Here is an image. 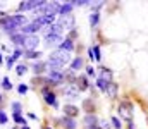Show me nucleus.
Instances as JSON below:
<instances>
[{"instance_id": "nucleus-3", "label": "nucleus", "mask_w": 148, "mask_h": 129, "mask_svg": "<svg viewBox=\"0 0 148 129\" xmlns=\"http://www.w3.org/2000/svg\"><path fill=\"white\" fill-rule=\"evenodd\" d=\"M45 5L43 0H24L19 3V10L21 12H26V10H38Z\"/></svg>"}, {"instance_id": "nucleus-4", "label": "nucleus", "mask_w": 148, "mask_h": 129, "mask_svg": "<svg viewBox=\"0 0 148 129\" xmlns=\"http://www.w3.org/2000/svg\"><path fill=\"white\" fill-rule=\"evenodd\" d=\"M40 45V38H38L36 35H28V36H24L23 38V48L26 50V52H29V50H36V46Z\"/></svg>"}, {"instance_id": "nucleus-28", "label": "nucleus", "mask_w": 148, "mask_h": 129, "mask_svg": "<svg viewBox=\"0 0 148 129\" xmlns=\"http://www.w3.org/2000/svg\"><path fill=\"white\" fill-rule=\"evenodd\" d=\"M17 91H19V95H26L28 93V85H19L17 86Z\"/></svg>"}, {"instance_id": "nucleus-23", "label": "nucleus", "mask_w": 148, "mask_h": 129, "mask_svg": "<svg viewBox=\"0 0 148 129\" xmlns=\"http://www.w3.org/2000/svg\"><path fill=\"white\" fill-rule=\"evenodd\" d=\"M26 71H28V67H26L24 64H19V66H16V74L23 76V74H26Z\"/></svg>"}, {"instance_id": "nucleus-9", "label": "nucleus", "mask_w": 148, "mask_h": 129, "mask_svg": "<svg viewBox=\"0 0 148 129\" xmlns=\"http://www.w3.org/2000/svg\"><path fill=\"white\" fill-rule=\"evenodd\" d=\"M84 126H86V129H100L98 119H97L93 114H86V117H84Z\"/></svg>"}, {"instance_id": "nucleus-14", "label": "nucleus", "mask_w": 148, "mask_h": 129, "mask_svg": "<svg viewBox=\"0 0 148 129\" xmlns=\"http://www.w3.org/2000/svg\"><path fill=\"white\" fill-rule=\"evenodd\" d=\"M47 71V62H35L33 64V72L35 74H43Z\"/></svg>"}, {"instance_id": "nucleus-27", "label": "nucleus", "mask_w": 148, "mask_h": 129, "mask_svg": "<svg viewBox=\"0 0 148 129\" xmlns=\"http://www.w3.org/2000/svg\"><path fill=\"white\" fill-rule=\"evenodd\" d=\"M112 124H114V128H115V129H121V128H122V122H121V119H119V117H115V115L112 117Z\"/></svg>"}, {"instance_id": "nucleus-36", "label": "nucleus", "mask_w": 148, "mask_h": 129, "mask_svg": "<svg viewBox=\"0 0 148 129\" xmlns=\"http://www.w3.org/2000/svg\"><path fill=\"white\" fill-rule=\"evenodd\" d=\"M0 102H2V95H0Z\"/></svg>"}, {"instance_id": "nucleus-5", "label": "nucleus", "mask_w": 148, "mask_h": 129, "mask_svg": "<svg viewBox=\"0 0 148 129\" xmlns=\"http://www.w3.org/2000/svg\"><path fill=\"white\" fill-rule=\"evenodd\" d=\"M119 114H121V117L127 119V122H129V121H131V114H133V103H131L129 100L121 102V103H119Z\"/></svg>"}, {"instance_id": "nucleus-16", "label": "nucleus", "mask_w": 148, "mask_h": 129, "mask_svg": "<svg viewBox=\"0 0 148 129\" xmlns=\"http://www.w3.org/2000/svg\"><path fill=\"white\" fill-rule=\"evenodd\" d=\"M83 66H84V62H83L81 57L74 59L73 62H71V69H73V71H79V69H83Z\"/></svg>"}, {"instance_id": "nucleus-34", "label": "nucleus", "mask_w": 148, "mask_h": 129, "mask_svg": "<svg viewBox=\"0 0 148 129\" xmlns=\"http://www.w3.org/2000/svg\"><path fill=\"white\" fill-rule=\"evenodd\" d=\"M21 129H29V126H23Z\"/></svg>"}, {"instance_id": "nucleus-17", "label": "nucleus", "mask_w": 148, "mask_h": 129, "mask_svg": "<svg viewBox=\"0 0 148 129\" xmlns=\"http://www.w3.org/2000/svg\"><path fill=\"white\" fill-rule=\"evenodd\" d=\"M105 93H107L110 98H115V96H117V85L110 81V83H109V88H107V91H105Z\"/></svg>"}, {"instance_id": "nucleus-11", "label": "nucleus", "mask_w": 148, "mask_h": 129, "mask_svg": "<svg viewBox=\"0 0 148 129\" xmlns=\"http://www.w3.org/2000/svg\"><path fill=\"white\" fill-rule=\"evenodd\" d=\"M60 26H62V29H71L73 28V24H74V17L69 14V16H62L60 17V21H57Z\"/></svg>"}, {"instance_id": "nucleus-26", "label": "nucleus", "mask_w": 148, "mask_h": 129, "mask_svg": "<svg viewBox=\"0 0 148 129\" xmlns=\"http://www.w3.org/2000/svg\"><path fill=\"white\" fill-rule=\"evenodd\" d=\"M14 62H16V57H14V55L7 57V60H5V66H7V69H12V67H14Z\"/></svg>"}, {"instance_id": "nucleus-25", "label": "nucleus", "mask_w": 148, "mask_h": 129, "mask_svg": "<svg viewBox=\"0 0 148 129\" xmlns=\"http://www.w3.org/2000/svg\"><path fill=\"white\" fill-rule=\"evenodd\" d=\"M2 88H3V89H7V91H9V89H12V83H10V79H9V78H3V79H2Z\"/></svg>"}, {"instance_id": "nucleus-32", "label": "nucleus", "mask_w": 148, "mask_h": 129, "mask_svg": "<svg viewBox=\"0 0 148 129\" xmlns=\"http://www.w3.org/2000/svg\"><path fill=\"white\" fill-rule=\"evenodd\" d=\"M21 55H23V52H21V50H16V52H14V57H16V59H19Z\"/></svg>"}, {"instance_id": "nucleus-37", "label": "nucleus", "mask_w": 148, "mask_h": 129, "mask_svg": "<svg viewBox=\"0 0 148 129\" xmlns=\"http://www.w3.org/2000/svg\"><path fill=\"white\" fill-rule=\"evenodd\" d=\"M45 129H52V128H45Z\"/></svg>"}, {"instance_id": "nucleus-33", "label": "nucleus", "mask_w": 148, "mask_h": 129, "mask_svg": "<svg viewBox=\"0 0 148 129\" xmlns=\"http://www.w3.org/2000/svg\"><path fill=\"white\" fill-rule=\"evenodd\" d=\"M127 128H129V129H134V122H133V121H129V122H127Z\"/></svg>"}, {"instance_id": "nucleus-6", "label": "nucleus", "mask_w": 148, "mask_h": 129, "mask_svg": "<svg viewBox=\"0 0 148 129\" xmlns=\"http://www.w3.org/2000/svg\"><path fill=\"white\" fill-rule=\"evenodd\" d=\"M40 29H41V26L38 24L36 21H31V23H28L26 26H23V28L19 29V33L24 35V36H28V35H35L36 31H40Z\"/></svg>"}, {"instance_id": "nucleus-13", "label": "nucleus", "mask_w": 148, "mask_h": 129, "mask_svg": "<svg viewBox=\"0 0 148 129\" xmlns=\"http://www.w3.org/2000/svg\"><path fill=\"white\" fill-rule=\"evenodd\" d=\"M71 10H73V5L69 3V2H66V3H59V14H62V16H69L71 14Z\"/></svg>"}, {"instance_id": "nucleus-8", "label": "nucleus", "mask_w": 148, "mask_h": 129, "mask_svg": "<svg viewBox=\"0 0 148 129\" xmlns=\"http://www.w3.org/2000/svg\"><path fill=\"white\" fill-rule=\"evenodd\" d=\"M47 78H48L50 83H53V85H60V83L64 81L66 74H64L62 71H50V72L47 74Z\"/></svg>"}, {"instance_id": "nucleus-18", "label": "nucleus", "mask_w": 148, "mask_h": 129, "mask_svg": "<svg viewBox=\"0 0 148 129\" xmlns=\"http://www.w3.org/2000/svg\"><path fill=\"white\" fill-rule=\"evenodd\" d=\"M24 55H26L28 59H31V60H36V62H38V59L41 57V53H40L38 50H29V52H24Z\"/></svg>"}, {"instance_id": "nucleus-19", "label": "nucleus", "mask_w": 148, "mask_h": 129, "mask_svg": "<svg viewBox=\"0 0 148 129\" xmlns=\"http://www.w3.org/2000/svg\"><path fill=\"white\" fill-rule=\"evenodd\" d=\"M97 86H98V89H100V91H103V93H105V91H107V88H109V81H105L103 78H98V79H97Z\"/></svg>"}, {"instance_id": "nucleus-21", "label": "nucleus", "mask_w": 148, "mask_h": 129, "mask_svg": "<svg viewBox=\"0 0 148 129\" xmlns=\"http://www.w3.org/2000/svg\"><path fill=\"white\" fill-rule=\"evenodd\" d=\"M12 119H14V122H16V124H21V126H28V124H26V119H24L21 114H14V115H12Z\"/></svg>"}, {"instance_id": "nucleus-31", "label": "nucleus", "mask_w": 148, "mask_h": 129, "mask_svg": "<svg viewBox=\"0 0 148 129\" xmlns=\"http://www.w3.org/2000/svg\"><path fill=\"white\" fill-rule=\"evenodd\" d=\"M86 74H88V76H91V78H93V76H95V69H93V67H91V66H88V67H86Z\"/></svg>"}, {"instance_id": "nucleus-7", "label": "nucleus", "mask_w": 148, "mask_h": 129, "mask_svg": "<svg viewBox=\"0 0 148 129\" xmlns=\"http://www.w3.org/2000/svg\"><path fill=\"white\" fill-rule=\"evenodd\" d=\"M41 93H43V98H45V103H47V105H52L53 109L59 107V102H57V96H55L53 91H50L48 88H43Z\"/></svg>"}, {"instance_id": "nucleus-35", "label": "nucleus", "mask_w": 148, "mask_h": 129, "mask_svg": "<svg viewBox=\"0 0 148 129\" xmlns=\"http://www.w3.org/2000/svg\"><path fill=\"white\" fill-rule=\"evenodd\" d=\"M2 62H3V59H2V53H0V64H2Z\"/></svg>"}, {"instance_id": "nucleus-38", "label": "nucleus", "mask_w": 148, "mask_h": 129, "mask_svg": "<svg viewBox=\"0 0 148 129\" xmlns=\"http://www.w3.org/2000/svg\"><path fill=\"white\" fill-rule=\"evenodd\" d=\"M12 129H16V128H12Z\"/></svg>"}, {"instance_id": "nucleus-30", "label": "nucleus", "mask_w": 148, "mask_h": 129, "mask_svg": "<svg viewBox=\"0 0 148 129\" xmlns=\"http://www.w3.org/2000/svg\"><path fill=\"white\" fill-rule=\"evenodd\" d=\"M79 89H86L88 88V81H86V78H79Z\"/></svg>"}, {"instance_id": "nucleus-20", "label": "nucleus", "mask_w": 148, "mask_h": 129, "mask_svg": "<svg viewBox=\"0 0 148 129\" xmlns=\"http://www.w3.org/2000/svg\"><path fill=\"white\" fill-rule=\"evenodd\" d=\"M98 21H100V14H98V12H93V14L90 16V26L95 28V26L98 24Z\"/></svg>"}, {"instance_id": "nucleus-12", "label": "nucleus", "mask_w": 148, "mask_h": 129, "mask_svg": "<svg viewBox=\"0 0 148 129\" xmlns=\"http://www.w3.org/2000/svg\"><path fill=\"white\" fill-rule=\"evenodd\" d=\"M64 114H67L66 117H71V119H74V117L79 114V109H77L76 105H69V103H67V105H64Z\"/></svg>"}, {"instance_id": "nucleus-22", "label": "nucleus", "mask_w": 148, "mask_h": 129, "mask_svg": "<svg viewBox=\"0 0 148 129\" xmlns=\"http://www.w3.org/2000/svg\"><path fill=\"white\" fill-rule=\"evenodd\" d=\"M91 50H93V57H95V60H102V53H100V46H98V45H95V46H93Z\"/></svg>"}, {"instance_id": "nucleus-15", "label": "nucleus", "mask_w": 148, "mask_h": 129, "mask_svg": "<svg viewBox=\"0 0 148 129\" xmlns=\"http://www.w3.org/2000/svg\"><path fill=\"white\" fill-rule=\"evenodd\" d=\"M62 124L66 129H76V121L71 117H62Z\"/></svg>"}, {"instance_id": "nucleus-10", "label": "nucleus", "mask_w": 148, "mask_h": 129, "mask_svg": "<svg viewBox=\"0 0 148 129\" xmlns=\"http://www.w3.org/2000/svg\"><path fill=\"white\" fill-rule=\"evenodd\" d=\"M59 50L67 52V53H69V52H73V50H74V40H71L69 36H67V38H64L62 42L59 43Z\"/></svg>"}, {"instance_id": "nucleus-24", "label": "nucleus", "mask_w": 148, "mask_h": 129, "mask_svg": "<svg viewBox=\"0 0 148 129\" xmlns=\"http://www.w3.org/2000/svg\"><path fill=\"white\" fill-rule=\"evenodd\" d=\"M12 112H14V114H23V107H21L19 102H14V103H12Z\"/></svg>"}, {"instance_id": "nucleus-2", "label": "nucleus", "mask_w": 148, "mask_h": 129, "mask_svg": "<svg viewBox=\"0 0 148 129\" xmlns=\"http://www.w3.org/2000/svg\"><path fill=\"white\" fill-rule=\"evenodd\" d=\"M66 64H69V53L62 50H55L50 53L47 66H50V71H60Z\"/></svg>"}, {"instance_id": "nucleus-1", "label": "nucleus", "mask_w": 148, "mask_h": 129, "mask_svg": "<svg viewBox=\"0 0 148 129\" xmlns=\"http://www.w3.org/2000/svg\"><path fill=\"white\" fill-rule=\"evenodd\" d=\"M28 24V17L24 14H14V16H7L0 19V26L3 29V33L7 35H17V31Z\"/></svg>"}, {"instance_id": "nucleus-29", "label": "nucleus", "mask_w": 148, "mask_h": 129, "mask_svg": "<svg viewBox=\"0 0 148 129\" xmlns=\"http://www.w3.org/2000/svg\"><path fill=\"white\" fill-rule=\"evenodd\" d=\"M7 121H9L7 114H5L3 110H0V124H7Z\"/></svg>"}]
</instances>
